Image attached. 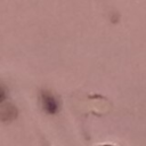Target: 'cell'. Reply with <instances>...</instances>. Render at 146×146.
Segmentation results:
<instances>
[{
    "mask_svg": "<svg viewBox=\"0 0 146 146\" xmlns=\"http://www.w3.org/2000/svg\"><path fill=\"white\" fill-rule=\"evenodd\" d=\"M6 99V90L2 86H0V103H2Z\"/></svg>",
    "mask_w": 146,
    "mask_h": 146,
    "instance_id": "cell-2",
    "label": "cell"
},
{
    "mask_svg": "<svg viewBox=\"0 0 146 146\" xmlns=\"http://www.w3.org/2000/svg\"><path fill=\"white\" fill-rule=\"evenodd\" d=\"M41 104L43 110L49 114H55L58 111V102L49 91H43L41 94Z\"/></svg>",
    "mask_w": 146,
    "mask_h": 146,
    "instance_id": "cell-1",
    "label": "cell"
}]
</instances>
